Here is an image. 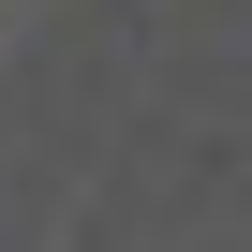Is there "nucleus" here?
<instances>
[]
</instances>
